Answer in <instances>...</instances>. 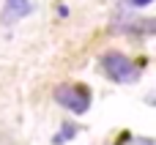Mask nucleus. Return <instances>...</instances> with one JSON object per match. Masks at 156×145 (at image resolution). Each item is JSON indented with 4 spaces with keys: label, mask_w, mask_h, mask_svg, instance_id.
I'll list each match as a JSON object with an SVG mask.
<instances>
[{
    "label": "nucleus",
    "mask_w": 156,
    "mask_h": 145,
    "mask_svg": "<svg viewBox=\"0 0 156 145\" xmlns=\"http://www.w3.org/2000/svg\"><path fill=\"white\" fill-rule=\"evenodd\" d=\"M101 71H104L110 80L121 82V85H132V82L140 80V66H134V63H132L126 55H121V52H107V55L101 58Z\"/></svg>",
    "instance_id": "f257e3e1"
},
{
    "label": "nucleus",
    "mask_w": 156,
    "mask_h": 145,
    "mask_svg": "<svg viewBox=\"0 0 156 145\" xmlns=\"http://www.w3.org/2000/svg\"><path fill=\"white\" fill-rule=\"evenodd\" d=\"M55 101L66 110H71L74 115H85L88 107H90V90L85 85H77V82H66V85H58L55 88Z\"/></svg>",
    "instance_id": "f03ea898"
},
{
    "label": "nucleus",
    "mask_w": 156,
    "mask_h": 145,
    "mask_svg": "<svg viewBox=\"0 0 156 145\" xmlns=\"http://www.w3.org/2000/svg\"><path fill=\"white\" fill-rule=\"evenodd\" d=\"M112 30L126 33L132 38H145L156 33V19L154 16H129V14H118L112 19Z\"/></svg>",
    "instance_id": "7ed1b4c3"
},
{
    "label": "nucleus",
    "mask_w": 156,
    "mask_h": 145,
    "mask_svg": "<svg viewBox=\"0 0 156 145\" xmlns=\"http://www.w3.org/2000/svg\"><path fill=\"white\" fill-rule=\"evenodd\" d=\"M27 14H30V0H5L0 19H3V25H14Z\"/></svg>",
    "instance_id": "20e7f679"
},
{
    "label": "nucleus",
    "mask_w": 156,
    "mask_h": 145,
    "mask_svg": "<svg viewBox=\"0 0 156 145\" xmlns=\"http://www.w3.org/2000/svg\"><path fill=\"white\" fill-rule=\"evenodd\" d=\"M74 134H77V129H74V126H71V123H66V126H63V129H60V134H58V137H55V140H52V143H55V145H60V143H63V140H71V137H74Z\"/></svg>",
    "instance_id": "39448f33"
},
{
    "label": "nucleus",
    "mask_w": 156,
    "mask_h": 145,
    "mask_svg": "<svg viewBox=\"0 0 156 145\" xmlns=\"http://www.w3.org/2000/svg\"><path fill=\"white\" fill-rule=\"evenodd\" d=\"M118 145H156V140H151V137H126V140H121Z\"/></svg>",
    "instance_id": "423d86ee"
},
{
    "label": "nucleus",
    "mask_w": 156,
    "mask_h": 145,
    "mask_svg": "<svg viewBox=\"0 0 156 145\" xmlns=\"http://www.w3.org/2000/svg\"><path fill=\"white\" fill-rule=\"evenodd\" d=\"M126 5H132V8H137V5H148V3H154V0H123Z\"/></svg>",
    "instance_id": "0eeeda50"
}]
</instances>
